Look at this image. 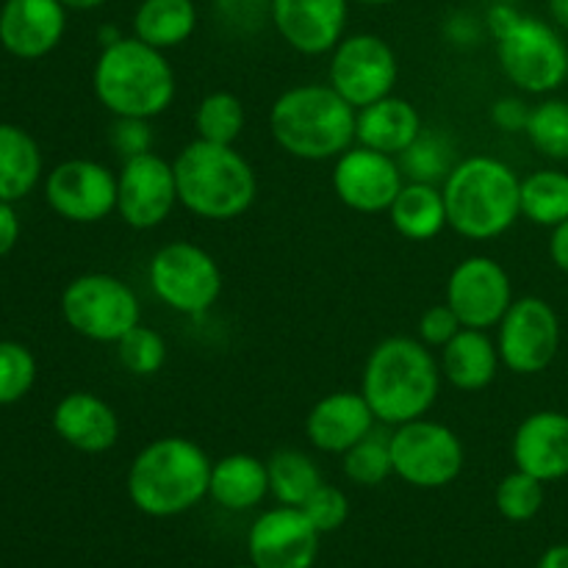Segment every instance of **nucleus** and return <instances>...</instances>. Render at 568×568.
Returning <instances> with one entry per match:
<instances>
[{
    "label": "nucleus",
    "instance_id": "1",
    "mask_svg": "<svg viewBox=\"0 0 568 568\" xmlns=\"http://www.w3.org/2000/svg\"><path fill=\"white\" fill-rule=\"evenodd\" d=\"M442 364L427 344L388 336L366 358L361 394L381 425L399 427L427 416L442 394Z\"/></svg>",
    "mask_w": 568,
    "mask_h": 568
},
{
    "label": "nucleus",
    "instance_id": "2",
    "mask_svg": "<svg viewBox=\"0 0 568 568\" xmlns=\"http://www.w3.org/2000/svg\"><path fill=\"white\" fill-rule=\"evenodd\" d=\"M211 466L197 442L186 436H161L144 444L128 469V499L153 519L189 514L209 497Z\"/></svg>",
    "mask_w": 568,
    "mask_h": 568
},
{
    "label": "nucleus",
    "instance_id": "3",
    "mask_svg": "<svg viewBox=\"0 0 568 568\" xmlns=\"http://www.w3.org/2000/svg\"><path fill=\"white\" fill-rule=\"evenodd\" d=\"M447 225L469 242H494L521 216V178L494 155H469L442 183Z\"/></svg>",
    "mask_w": 568,
    "mask_h": 568
},
{
    "label": "nucleus",
    "instance_id": "4",
    "mask_svg": "<svg viewBox=\"0 0 568 568\" xmlns=\"http://www.w3.org/2000/svg\"><path fill=\"white\" fill-rule=\"evenodd\" d=\"M92 89L111 116L155 120L175 100L178 81L164 50L136 37H120L100 50Z\"/></svg>",
    "mask_w": 568,
    "mask_h": 568
},
{
    "label": "nucleus",
    "instance_id": "5",
    "mask_svg": "<svg viewBox=\"0 0 568 568\" xmlns=\"http://www.w3.org/2000/svg\"><path fill=\"white\" fill-rule=\"evenodd\" d=\"M358 109L331 83H300L277 94L270 131L277 148L300 161H336L355 144Z\"/></svg>",
    "mask_w": 568,
    "mask_h": 568
},
{
    "label": "nucleus",
    "instance_id": "6",
    "mask_svg": "<svg viewBox=\"0 0 568 568\" xmlns=\"http://www.w3.org/2000/svg\"><path fill=\"white\" fill-rule=\"evenodd\" d=\"M178 203L205 222H231L253 209L258 178L233 144L194 139L172 161Z\"/></svg>",
    "mask_w": 568,
    "mask_h": 568
},
{
    "label": "nucleus",
    "instance_id": "7",
    "mask_svg": "<svg viewBox=\"0 0 568 568\" xmlns=\"http://www.w3.org/2000/svg\"><path fill=\"white\" fill-rule=\"evenodd\" d=\"M61 316L78 336L98 344H116L128 331L142 325V305L122 277L89 272L67 283L61 294Z\"/></svg>",
    "mask_w": 568,
    "mask_h": 568
},
{
    "label": "nucleus",
    "instance_id": "8",
    "mask_svg": "<svg viewBox=\"0 0 568 568\" xmlns=\"http://www.w3.org/2000/svg\"><path fill=\"white\" fill-rule=\"evenodd\" d=\"M388 447H392L394 475L422 491L455 483L466 464V449L458 433L425 416L394 427Z\"/></svg>",
    "mask_w": 568,
    "mask_h": 568
},
{
    "label": "nucleus",
    "instance_id": "9",
    "mask_svg": "<svg viewBox=\"0 0 568 568\" xmlns=\"http://www.w3.org/2000/svg\"><path fill=\"white\" fill-rule=\"evenodd\" d=\"M497 59L505 78L527 94L558 92L568 78L566 39L538 17L521 14V20L497 39Z\"/></svg>",
    "mask_w": 568,
    "mask_h": 568
},
{
    "label": "nucleus",
    "instance_id": "10",
    "mask_svg": "<svg viewBox=\"0 0 568 568\" xmlns=\"http://www.w3.org/2000/svg\"><path fill=\"white\" fill-rule=\"evenodd\" d=\"M148 281L159 303L183 316L205 314L222 294L220 264L192 242L164 244L150 261Z\"/></svg>",
    "mask_w": 568,
    "mask_h": 568
},
{
    "label": "nucleus",
    "instance_id": "11",
    "mask_svg": "<svg viewBox=\"0 0 568 568\" xmlns=\"http://www.w3.org/2000/svg\"><path fill=\"white\" fill-rule=\"evenodd\" d=\"M327 75V83L353 109H364L394 92L399 61L392 44L377 33H349L333 48Z\"/></svg>",
    "mask_w": 568,
    "mask_h": 568
},
{
    "label": "nucleus",
    "instance_id": "12",
    "mask_svg": "<svg viewBox=\"0 0 568 568\" xmlns=\"http://www.w3.org/2000/svg\"><path fill=\"white\" fill-rule=\"evenodd\" d=\"M497 349L503 366L514 375H538L560 349L558 311L544 297H519L497 325Z\"/></svg>",
    "mask_w": 568,
    "mask_h": 568
},
{
    "label": "nucleus",
    "instance_id": "13",
    "mask_svg": "<svg viewBox=\"0 0 568 568\" xmlns=\"http://www.w3.org/2000/svg\"><path fill=\"white\" fill-rule=\"evenodd\" d=\"M178 203L175 166L153 150L122 161L116 175V214L133 231L164 225Z\"/></svg>",
    "mask_w": 568,
    "mask_h": 568
},
{
    "label": "nucleus",
    "instance_id": "14",
    "mask_svg": "<svg viewBox=\"0 0 568 568\" xmlns=\"http://www.w3.org/2000/svg\"><path fill=\"white\" fill-rule=\"evenodd\" d=\"M44 200L61 220L94 225L116 211V175L92 159L61 161L44 181Z\"/></svg>",
    "mask_w": 568,
    "mask_h": 568
},
{
    "label": "nucleus",
    "instance_id": "15",
    "mask_svg": "<svg viewBox=\"0 0 568 568\" xmlns=\"http://www.w3.org/2000/svg\"><path fill=\"white\" fill-rule=\"evenodd\" d=\"M447 305L458 314L464 327H475V331L497 327L514 305L508 270L488 255L464 258L449 272Z\"/></svg>",
    "mask_w": 568,
    "mask_h": 568
},
{
    "label": "nucleus",
    "instance_id": "16",
    "mask_svg": "<svg viewBox=\"0 0 568 568\" xmlns=\"http://www.w3.org/2000/svg\"><path fill=\"white\" fill-rule=\"evenodd\" d=\"M331 181L336 197L358 214H388L405 186L399 161L364 144H353L347 153L338 155Z\"/></svg>",
    "mask_w": 568,
    "mask_h": 568
},
{
    "label": "nucleus",
    "instance_id": "17",
    "mask_svg": "<svg viewBox=\"0 0 568 568\" xmlns=\"http://www.w3.org/2000/svg\"><path fill=\"white\" fill-rule=\"evenodd\" d=\"M247 555L255 568H314L320 555V530L303 508L266 510L247 532Z\"/></svg>",
    "mask_w": 568,
    "mask_h": 568
},
{
    "label": "nucleus",
    "instance_id": "18",
    "mask_svg": "<svg viewBox=\"0 0 568 568\" xmlns=\"http://www.w3.org/2000/svg\"><path fill=\"white\" fill-rule=\"evenodd\" d=\"M353 0H270V20L283 42L303 55H327L347 37Z\"/></svg>",
    "mask_w": 568,
    "mask_h": 568
},
{
    "label": "nucleus",
    "instance_id": "19",
    "mask_svg": "<svg viewBox=\"0 0 568 568\" xmlns=\"http://www.w3.org/2000/svg\"><path fill=\"white\" fill-rule=\"evenodd\" d=\"M67 9L59 0H6L0 9V44L17 59H42L59 48Z\"/></svg>",
    "mask_w": 568,
    "mask_h": 568
},
{
    "label": "nucleus",
    "instance_id": "20",
    "mask_svg": "<svg viewBox=\"0 0 568 568\" xmlns=\"http://www.w3.org/2000/svg\"><path fill=\"white\" fill-rule=\"evenodd\" d=\"M516 469L538 477L541 483H558L568 477V414L564 410H536L516 427L514 444Z\"/></svg>",
    "mask_w": 568,
    "mask_h": 568
},
{
    "label": "nucleus",
    "instance_id": "21",
    "mask_svg": "<svg viewBox=\"0 0 568 568\" xmlns=\"http://www.w3.org/2000/svg\"><path fill=\"white\" fill-rule=\"evenodd\" d=\"M375 414L361 392H333L316 399L305 416V436L311 447L327 455H344L375 433Z\"/></svg>",
    "mask_w": 568,
    "mask_h": 568
},
{
    "label": "nucleus",
    "instance_id": "22",
    "mask_svg": "<svg viewBox=\"0 0 568 568\" xmlns=\"http://www.w3.org/2000/svg\"><path fill=\"white\" fill-rule=\"evenodd\" d=\"M53 430L67 447L100 455L120 442V416L98 394L72 392L53 408Z\"/></svg>",
    "mask_w": 568,
    "mask_h": 568
},
{
    "label": "nucleus",
    "instance_id": "23",
    "mask_svg": "<svg viewBox=\"0 0 568 568\" xmlns=\"http://www.w3.org/2000/svg\"><path fill=\"white\" fill-rule=\"evenodd\" d=\"M422 131L425 128H422L419 109L397 94H386L372 105L358 109V120H355V142L377 153L394 155V159H399L422 136Z\"/></svg>",
    "mask_w": 568,
    "mask_h": 568
},
{
    "label": "nucleus",
    "instance_id": "24",
    "mask_svg": "<svg viewBox=\"0 0 568 568\" xmlns=\"http://www.w3.org/2000/svg\"><path fill=\"white\" fill-rule=\"evenodd\" d=\"M438 364H442V375L449 386L475 394L491 386L503 361H499L497 342L488 336V331L460 327L458 336L442 347Z\"/></svg>",
    "mask_w": 568,
    "mask_h": 568
},
{
    "label": "nucleus",
    "instance_id": "25",
    "mask_svg": "<svg viewBox=\"0 0 568 568\" xmlns=\"http://www.w3.org/2000/svg\"><path fill=\"white\" fill-rule=\"evenodd\" d=\"M270 494V471L266 460L250 453H231L211 466L209 497L220 508L242 514L258 508Z\"/></svg>",
    "mask_w": 568,
    "mask_h": 568
},
{
    "label": "nucleus",
    "instance_id": "26",
    "mask_svg": "<svg viewBox=\"0 0 568 568\" xmlns=\"http://www.w3.org/2000/svg\"><path fill=\"white\" fill-rule=\"evenodd\" d=\"M394 231L408 242H430L447 225V205L436 183L408 181L388 209Z\"/></svg>",
    "mask_w": 568,
    "mask_h": 568
},
{
    "label": "nucleus",
    "instance_id": "27",
    "mask_svg": "<svg viewBox=\"0 0 568 568\" xmlns=\"http://www.w3.org/2000/svg\"><path fill=\"white\" fill-rule=\"evenodd\" d=\"M42 178V150L22 128L0 122V200L28 197Z\"/></svg>",
    "mask_w": 568,
    "mask_h": 568
},
{
    "label": "nucleus",
    "instance_id": "28",
    "mask_svg": "<svg viewBox=\"0 0 568 568\" xmlns=\"http://www.w3.org/2000/svg\"><path fill=\"white\" fill-rule=\"evenodd\" d=\"M197 31L194 0H142L133 11V37L159 50L181 48Z\"/></svg>",
    "mask_w": 568,
    "mask_h": 568
},
{
    "label": "nucleus",
    "instance_id": "29",
    "mask_svg": "<svg viewBox=\"0 0 568 568\" xmlns=\"http://www.w3.org/2000/svg\"><path fill=\"white\" fill-rule=\"evenodd\" d=\"M270 471V494L277 505L303 508L311 494L322 486V471L308 453L303 449H277L266 460Z\"/></svg>",
    "mask_w": 568,
    "mask_h": 568
},
{
    "label": "nucleus",
    "instance_id": "30",
    "mask_svg": "<svg viewBox=\"0 0 568 568\" xmlns=\"http://www.w3.org/2000/svg\"><path fill=\"white\" fill-rule=\"evenodd\" d=\"M521 216L541 227H558L566 222L568 172L538 170L521 178Z\"/></svg>",
    "mask_w": 568,
    "mask_h": 568
},
{
    "label": "nucleus",
    "instance_id": "31",
    "mask_svg": "<svg viewBox=\"0 0 568 568\" xmlns=\"http://www.w3.org/2000/svg\"><path fill=\"white\" fill-rule=\"evenodd\" d=\"M244 103L233 92L216 89V92L205 94L200 100L197 111H194V131L197 139L214 144H236V139L244 133Z\"/></svg>",
    "mask_w": 568,
    "mask_h": 568
},
{
    "label": "nucleus",
    "instance_id": "32",
    "mask_svg": "<svg viewBox=\"0 0 568 568\" xmlns=\"http://www.w3.org/2000/svg\"><path fill=\"white\" fill-rule=\"evenodd\" d=\"M525 133L541 155L568 161V100L547 98L532 105Z\"/></svg>",
    "mask_w": 568,
    "mask_h": 568
},
{
    "label": "nucleus",
    "instance_id": "33",
    "mask_svg": "<svg viewBox=\"0 0 568 568\" xmlns=\"http://www.w3.org/2000/svg\"><path fill=\"white\" fill-rule=\"evenodd\" d=\"M342 469L344 477L361 488H372L386 483L388 477L394 475L388 436H375V433H369L364 442H358L353 449H347V453L342 455Z\"/></svg>",
    "mask_w": 568,
    "mask_h": 568
},
{
    "label": "nucleus",
    "instance_id": "34",
    "mask_svg": "<svg viewBox=\"0 0 568 568\" xmlns=\"http://www.w3.org/2000/svg\"><path fill=\"white\" fill-rule=\"evenodd\" d=\"M399 166H403V175L408 181H422V183H444V178L453 170V144L447 142V136H438V133L422 131V136L399 155Z\"/></svg>",
    "mask_w": 568,
    "mask_h": 568
},
{
    "label": "nucleus",
    "instance_id": "35",
    "mask_svg": "<svg viewBox=\"0 0 568 568\" xmlns=\"http://www.w3.org/2000/svg\"><path fill=\"white\" fill-rule=\"evenodd\" d=\"M544 486L547 483H541L538 477L527 475L521 469L505 475L499 480L497 491H494V505H497L499 516L508 521H516V525L536 519L544 508V497H547Z\"/></svg>",
    "mask_w": 568,
    "mask_h": 568
},
{
    "label": "nucleus",
    "instance_id": "36",
    "mask_svg": "<svg viewBox=\"0 0 568 568\" xmlns=\"http://www.w3.org/2000/svg\"><path fill=\"white\" fill-rule=\"evenodd\" d=\"M116 358L128 375L153 377L166 364V342L153 327L136 325L116 342Z\"/></svg>",
    "mask_w": 568,
    "mask_h": 568
},
{
    "label": "nucleus",
    "instance_id": "37",
    "mask_svg": "<svg viewBox=\"0 0 568 568\" xmlns=\"http://www.w3.org/2000/svg\"><path fill=\"white\" fill-rule=\"evenodd\" d=\"M37 383V358L20 342H0V405H14Z\"/></svg>",
    "mask_w": 568,
    "mask_h": 568
},
{
    "label": "nucleus",
    "instance_id": "38",
    "mask_svg": "<svg viewBox=\"0 0 568 568\" xmlns=\"http://www.w3.org/2000/svg\"><path fill=\"white\" fill-rule=\"evenodd\" d=\"M303 514L308 516L311 525L320 530V536H325V532H336L347 525L349 499L342 488L322 483V486L311 494L308 503L303 505Z\"/></svg>",
    "mask_w": 568,
    "mask_h": 568
},
{
    "label": "nucleus",
    "instance_id": "39",
    "mask_svg": "<svg viewBox=\"0 0 568 568\" xmlns=\"http://www.w3.org/2000/svg\"><path fill=\"white\" fill-rule=\"evenodd\" d=\"M460 320L453 308L444 300L442 305H430L425 314L419 316V325H416V338L422 344H427L430 349H442L444 344L453 342L460 333Z\"/></svg>",
    "mask_w": 568,
    "mask_h": 568
},
{
    "label": "nucleus",
    "instance_id": "40",
    "mask_svg": "<svg viewBox=\"0 0 568 568\" xmlns=\"http://www.w3.org/2000/svg\"><path fill=\"white\" fill-rule=\"evenodd\" d=\"M111 144H114L116 153L122 155V161L133 159V155L150 153V150H153V128H150V120L114 116V125H111Z\"/></svg>",
    "mask_w": 568,
    "mask_h": 568
},
{
    "label": "nucleus",
    "instance_id": "41",
    "mask_svg": "<svg viewBox=\"0 0 568 568\" xmlns=\"http://www.w3.org/2000/svg\"><path fill=\"white\" fill-rule=\"evenodd\" d=\"M532 105L525 98H516V94H505L497 98L491 105V122L505 133H525L527 122H530Z\"/></svg>",
    "mask_w": 568,
    "mask_h": 568
},
{
    "label": "nucleus",
    "instance_id": "42",
    "mask_svg": "<svg viewBox=\"0 0 568 568\" xmlns=\"http://www.w3.org/2000/svg\"><path fill=\"white\" fill-rule=\"evenodd\" d=\"M519 20H521V11L514 9L510 3H494L491 9L486 11V28L494 37V42H497L499 37H505V33H508Z\"/></svg>",
    "mask_w": 568,
    "mask_h": 568
},
{
    "label": "nucleus",
    "instance_id": "43",
    "mask_svg": "<svg viewBox=\"0 0 568 568\" xmlns=\"http://www.w3.org/2000/svg\"><path fill=\"white\" fill-rule=\"evenodd\" d=\"M17 239H20V216H17L14 203L0 200V258L14 250Z\"/></svg>",
    "mask_w": 568,
    "mask_h": 568
},
{
    "label": "nucleus",
    "instance_id": "44",
    "mask_svg": "<svg viewBox=\"0 0 568 568\" xmlns=\"http://www.w3.org/2000/svg\"><path fill=\"white\" fill-rule=\"evenodd\" d=\"M549 255H552V264L558 266L564 275H568V220L560 222L558 227H552V236H549Z\"/></svg>",
    "mask_w": 568,
    "mask_h": 568
},
{
    "label": "nucleus",
    "instance_id": "45",
    "mask_svg": "<svg viewBox=\"0 0 568 568\" xmlns=\"http://www.w3.org/2000/svg\"><path fill=\"white\" fill-rule=\"evenodd\" d=\"M538 568H568V544H555L538 560Z\"/></svg>",
    "mask_w": 568,
    "mask_h": 568
},
{
    "label": "nucleus",
    "instance_id": "46",
    "mask_svg": "<svg viewBox=\"0 0 568 568\" xmlns=\"http://www.w3.org/2000/svg\"><path fill=\"white\" fill-rule=\"evenodd\" d=\"M549 14H552L555 26L568 31V0H549Z\"/></svg>",
    "mask_w": 568,
    "mask_h": 568
},
{
    "label": "nucleus",
    "instance_id": "47",
    "mask_svg": "<svg viewBox=\"0 0 568 568\" xmlns=\"http://www.w3.org/2000/svg\"><path fill=\"white\" fill-rule=\"evenodd\" d=\"M59 3L72 11H92V9H100V6H105L109 0H59Z\"/></svg>",
    "mask_w": 568,
    "mask_h": 568
},
{
    "label": "nucleus",
    "instance_id": "48",
    "mask_svg": "<svg viewBox=\"0 0 568 568\" xmlns=\"http://www.w3.org/2000/svg\"><path fill=\"white\" fill-rule=\"evenodd\" d=\"M353 3H364V6H388V3H397V0H353Z\"/></svg>",
    "mask_w": 568,
    "mask_h": 568
},
{
    "label": "nucleus",
    "instance_id": "49",
    "mask_svg": "<svg viewBox=\"0 0 568 568\" xmlns=\"http://www.w3.org/2000/svg\"><path fill=\"white\" fill-rule=\"evenodd\" d=\"M233 568H255L253 564H247V566H233Z\"/></svg>",
    "mask_w": 568,
    "mask_h": 568
}]
</instances>
